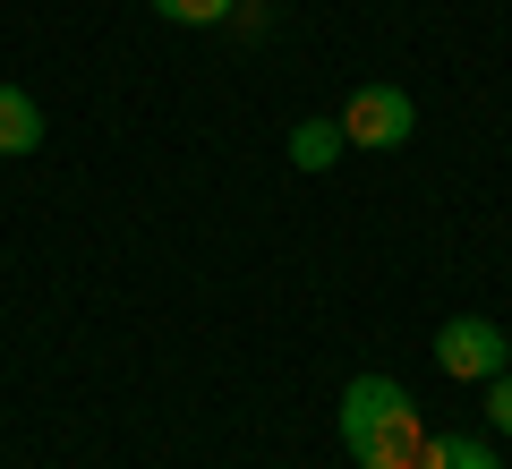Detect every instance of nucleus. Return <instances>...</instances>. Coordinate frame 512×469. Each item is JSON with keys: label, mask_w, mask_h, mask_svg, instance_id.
<instances>
[{"label": "nucleus", "mask_w": 512, "mask_h": 469, "mask_svg": "<svg viewBox=\"0 0 512 469\" xmlns=\"http://www.w3.org/2000/svg\"><path fill=\"white\" fill-rule=\"evenodd\" d=\"M333 427H342V452L359 469H419V452H427V418L393 376H359L342 393V410H333Z\"/></svg>", "instance_id": "nucleus-1"}, {"label": "nucleus", "mask_w": 512, "mask_h": 469, "mask_svg": "<svg viewBox=\"0 0 512 469\" xmlns=\"http://www.w3.org/2000/svg\"><path fill=\"white\" fill-rule=\"evenodd\" d=\"M504 359H512V342H504V325H495V316H453V325L436 333V367H444L453 384L504 376Z\"/></svg>", "instance_id": "nucleus-2"}, {"label": "nucleus", "mask_w": 512, "mask_h": 469, "mask_svg": "<svg viewBox=\"0 0 512 469\" xmlns=\"http://www.w3.org/2000/svg\"><path fill=\"white\" fill-rule=\"evenodd\" d=\"M410 128H419V111H410L402 86H359L342 103V137L367 145V154H393V145H410Z\"/></svg>", "instance_id": "nucleus-3"}, {"label": "nucleus", "mask_w": 512, "mask_h": 469, "mask_svg": "<svg viewBox=\"0 0 512 469\" xmlns=\"http://www.w3.org/2000/svg\"><path fill=\"white\" fill-rule=\"evenodd\" d=\"M43 145V111L26 86H0V154H35Z\"/></svg>", "instance_id": "nucleus-4"}, {"label": "nucleus", "mask_w": 512, "mask_h": 469, "mask_svg": "<svg viewBox=\"0 0 512 469\" xmlns=\"http://www.w3.org/2000/svg\"><path fill=\"white\" fill-rule=\"evenodd\" d=\"M342 145H350L342 120H299L291 128V163L299 171H333V163H342Z\"/></svg>", "instance_id": "nucleus-5"}, {"label": "nucleus", "mask_w": 512, "mask_h": 469, "mask_svg": "<svg viewBox=\"0 0 512 469\" xmlns=\"http://www.w3.org/2000/svg\"><path fill=\"white\" fill-rule=\"evenodd\" d=\"M419 469H504V461H495V444H478V435H453V444H427Z\"/></svg>", "instance_id": "nucleus-6"}, {"label": "nucleus", "mask_w": 512, "mask_h": 469, "mask_svg": "<svg viewBox=\"0 0 512 469\" xmlns=\"http://www.w3.org/2000/svg\"><path fill=\"white\" fill-rule=\"evenodd\" d=\"M239 0H154V18H171V26H222Z\"/></svg>", "instance_id": "nucleus-7"}, {"label": "nucleus", "mask_w": 512, "mask_h": 469, "mask_svg": "<svg viewBox=\"0 0 512 469\" xmlns=\"http://www.w3.org/2000/svg\"><path fill=\"white\" fill-rule=\"evenodd\" d=\"M487 418L495 435H512V376H487Z\"/></svg>", "instance_id": "nucleus-8"}]
</instances>
